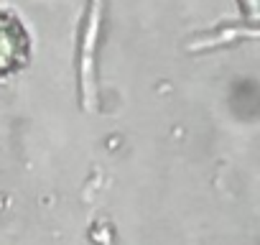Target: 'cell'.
I'll use <instances>...</instances> for the list:
<instances>
[{
    "instance_id": "1",
    "label": "cell",
    "mask_w": 260,
    "mask_h": 245,
    "mask_svg": "<svg viewBox=\"0 0 260 245\" xmlns=\"http://www.w3.org/2000/svg\"><path fill=\"white\" fill-rule=\"evenodd\" d=\"M28 56V36L23 26L13 18L0 13V74L18 69Z\"/></svg>"
}]
</instances>
